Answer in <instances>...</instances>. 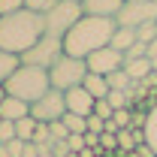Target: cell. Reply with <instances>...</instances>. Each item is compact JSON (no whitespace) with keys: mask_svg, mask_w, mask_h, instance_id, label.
Listing matches in <instances>:
<instances>
[{"mask_svg":"<svg viewBox=\"0 0 157 157\" xmlns=\"http://www.w3.org/2000/svg\"><path fill=\"white\" fill-rule=\"evenodd\" d=\"M88 76V60L85 58H73V55H60L52 67H48V78H52V88L55 91H70L78 88Z\"/></svg>","mask_w":157,"mask_h":157,"instance_id":"4","label":"cell"},{"mask_svg":"<svg viewBox=\"0 0 157 157\" xmlns=\"http://www.w3.org/2000/svg\"><path fill=\"white\" fill-rule=\"evenodd\" d=\"M85 145L88 148H100V133H85Z\"/></svg>","mask_w":157,"mask_h":157,"instance_id":"33","label":"cell"},{"mask_svg":"<svg viewBox=\"0 0 157 157\" xmlns=\"http://www.w3.org/2000/svg\"><path fill=\"white\" fill-rule=\"evenodd\" d=\"M88 73H100V76H109V73H115L124 67V52H118L112 45H106V48H100L94 55H88Z\"/></svg>","mask_w":157,"mask_h":157,"instance_id":"9","label":"cell"},{"mask_svg":"<svg viewBox=\"0 0 157 157\" xmlns=\"http://www.w3.org/2000/svg\"><path fill=\"white\" fill-rule=\"evenodd\" d=\"M121 6H124V0H82L85 15H100V18H115Z\"/></svg>","mask_w":157,"mask_h":157,"instance_id":"11","label":"cell"},{"mask_svg":"<svg viewBox=\"0 0 157 157\" xmlns=\"http://www.w3.org/2000/svg\"><path fill=\"white\" fill-rule=\"evenodd\" d=\"M82 15H85L82 3H76V0H58L48 12H42V18H45V33L63 39V33H67Z\"/></svg>","mask_w":157,"mask_h":157,"instance_id":"5","label":"cell"},{"mask_svg":"<svg viewBox=\"0 0 157 157\" xmlns=\"http://www.w3.org/2000/svg\"><path fill=\"white\" fill-rule=\"evenodd\" d=\"M60 121H63V127H67L70 133H88V118H82V115H73V112H67Z\"/></svg>","mask_w":157,"mask_h":157,"instance_id":"20","label":"cell"},{"mask_svg":"<svg viewBox=\"0 0 157 157\" xmlns=\"http://www.w3.org/2000/svg\"><path fill=\"white\" fill-rule=\"evenodd\" d=\"M115 21L118 27H139L145 21H157V0H124Z\"/></svg>","mask_w":157,"mask_h":157,"instance_id":"7","label":"cell"},{"mask_svg":"<svg viewBox=\"0 0 157 157\" xmlns=\"http://www.w3.org/2000/svg\"><path fill=\"white\" fill-rule=\"evenodd\" d=\"M67 148H70L73 154L85 151V148H88V145H85V133H70V136H67Z\"/></svg>","mask_w":157,"mask_h":157,"instance_id":"27","label":"cell"},{"mask_svg":"<svg viewBox=\"0 0 157 157\" xmlns=\"http://www.w3.org/2000/svg\"><path fill=\"white\" fill-rule=\"evenodd\" d=\"M18 9H24V0H0V15H9Z\"/></svg>","mask_w":157,"mask_h":157,"instance_id":"31","label":"cell"},{"mask_svg":"<svg viewBox=\"0 0 157 157\" xmlns=\"http://www.w3.org/2000/svg\"><path fill=\"white\" fill-rule=\"evenodd\" d=\"M45 33V18L33 9H18L9 15H0V48L24 55L30 45H36Z\"/></svg>","mask_w":157,"mask_h":157,"instance_id":"2","label":"cell"},{"mask_svg":"<svg viewBox=\"0 0 157 157\" xmlns=\"http://www.w3.org/2000/svg\"><path fill=\"white\" fill-rule=\"evenodd\" d=\"M24 157H39V145L36 142H27V145H24Z\"/></svg>","mask_w":157,"mask_h":157,"instance_id":"34","label":"cell"},{"mask_svg":"<svg viewBox=\"0 0 157 157\" xmlns=\"http://www.w3.org/2000/svg\"><path fill=\"white\" fill-rule=\"evenodd\" d=\"M145 142L154 148V154H157V106H151L148 109V115H145Z\"/></svg>","mask_w":157,"mask_h":157,"instance_id":"18","label":"cell"},{"mask_svg":"<svg viewBox=\"0 0 157 157\" xmlns=\"http://www.w3.org/2000/svg\"><path fill=\"white\" fill-rule=\"evenodd\" d=\"M0 121H3V118H0Z\"/></svg>","mask_w":157,"mask_h":157,"instance_id":"38","label":"cell"},{"mask_svg":"<svg viewBox=\"0 0 157 157\" xmlns=\"http://www.w3.org/2000/svg\"><path fill=\"white\" fill-rule=\"evenodd\" d=\"M63 55V39L60 36H52V33H42L36 45H30L24 55H21V63H30V67H42L48 70L55 60Z\"/></svg>","mask_w":157,"mask_h":157,"instance_id":"6","label":"cell"},{"mask_svg":"<svg viewBox=\"0 0 157 157\" xmlns=\"http://www.w3.org/2000/svg\"><path fill=\"white\" fill-rule=\"evenodd\" d=\"M48 130H52V142H67V136H70V130L63 127V121H52Z\"/></svg>","mask_w":157,"mask_h":157,"instance_id":"26","label":"cell"},{"mask_svg":"<svg viewBox=\"0 0 157 157\" xmlns=\"http://www.w3.org/2000/svg\"><path fill=\"white\" fill-rule=\"evenodd\" d=\"M58 0H24V9H33V12H48Z\"/></svg>","mask_w":157,"mask_h":157,"instance_id":"30","label":"cell"},{"mask_svg":"<svg viewBox=\"0 0 157 157\" xmlns=\"http://www.w3.org/2000/svg\"><path fill=\"white\" fill-rule=\"evenodd\" d=\"M133 42H139L136 39V27H118L115 33H112V42H109V45L118 48V52H127Z\"/></svg>","mask_w":157,"mask_h":157,"instance_id":"16","label":"cell"},{"mask_svg":"<svg viewBox=\"0 0 157 157\" xmlns=\"http://www.w3.org/2000/svg\"><path fill=\"white\" fill-rule=\"evenodd\" d=\"M24 145L21 139H12V142H3L0 145V157H24Z\"/></svg>","mask_w":157,"mask_h":157,"instance_id":"23","label":"cell"},{"mask_svg":"<svg viewBox=\"0 0 157 157\" xmlns=\"http://www.w3.org/2000/svg\"><path fill=\"white\" fill-rule=\"evenodd\" d=\"M136 39H139V42H145V45L154 42V39H157V21H145V24H139V27H136Z\"/></svg>","mask_w":157,"mask_h":157,"instance_id":"21","label":"cell"},{"mask_svg":"<svg viewBox=\"0 0 157 157\" xmlns=\"http://www.w3.org/2000/svg\"><path fill=\"white\" fill-rule=\"evenodd\" d=\"M106 78H109V88H112V91H133V85H136L124 67H121V70H115V73H109Z\"/></svg>","mask_w":157,"mask_h":157,"instance_id":"17","label":"cell"},{"mask_svg":"<svg viewBox=\"0 0 157 157\" xmlns=\"http://www.w3.org/2000/svg\"><path fill=\"white\" fill-rule=\"evenodd\" d=\"M88 133H106V121L100 115H88Z\"/></svg>","mask_w":157,"mask_h":157,"instance_id":"32","label":"cell"},{"mask_svg":"<svg viewBox=\"0 0 157 157\" xmlns=\"http://www.w3.org/2000/svg\"><path fill=\"white\" fill-rule=\"evenodd\" d=\"M3 91H6L9 97L24 100V103H36L42 94L52 91L48 70H42V67H30V63H21L18 70L3 82Z\"/></svg>","mask_w":157,"mask_h":157,"instance_id":"3","label":"cell"},{"mask_svg":"<svg viewBox=\"0 0 157 157\" xmlns=\"http://www.w3.org/2000/svg\"><path fill=\"white\" fill-rule=\"evenodd\" d=\"M118 30L115 18H100V15H82V18L63 33V55L88 58L112 42V33Z\"/></svg>","mask_w":157,"mask_h":157,"instance_id":"1","label":"cell"},{"mask_svg":"<svg viewBox=\"0 0 157 157\" xmlns=\"http://www.w3.org/2000/svg\"><path fill=\"white\" fill-rule=\"evenodd\" d=\"M30 115V103H24V100L18 97H3V103H0V118L3 121H21V118Z\"/></svg>","mask_w":157,"mask_h":157,"instance_id":"12","label":"cell"},{"mask_svg":"<svg viewBox=\"0 0 157 157\" xmlns=\"http://www.w3.org/2000/svg\"><path fill=\"white\" fill-rule=\"evenodd\" d=\"M82 88H85L94 100H106V97H109V91H112V88H109V78L100 76V73H88L85 82H82Z\"/></svg>","mask_w":157,"mask_h":157,"instance_id":"13","label":"cell"},{"mask_svg":"<svg viewBox=\"0 0 157 157\" xmlns=\"http://www.w3.org/2000/svg\"><path fill=\"white\" fill-rule=\"evenodd\" d=\"M130 94L133 91H109V106L112 109H130Z\"/></svg>","mask_w":157,"mask_h":157,"instance_id":"22","label":"cell"},{"mask_svg":"<svg viewBox=\"0 0 157 157\" xmlns=\"http://www.w3.org/2000/svg\"><path fill=\"white\" fill-rule=\"evenodd\" d=\"M112 124L118 127V133H121V130H127V127H133V112H130V109H115Z\"/></svg>","mask_w":157,"mask_h":157,"instance_id":"24","label":"cell"},{"mask_svg":"<svg viewBox=\"0 0 157 157\" xmlns=\"http://www.w3.org/2000/svg\"><path fill=\"white\" fill-rule=\"evenodd\" d=\"M148 58H151V60L157 58V39H154V42H148Z\"/></svg>","mask_w":157,"mask_h":157,"instance_id":"35","label":"cell"},{"mask_svg":"<svg viewBox=\"0 0 157 157\" xmlns=\"http://www.w3.org/2000/svg\"><path fill=\"white\" fill-rule=\"evenodd\" d=\"M94 115H100L103 121H112V115H115V109L109 106V100H97V103H94Z\"/></svg>","mask_w":157,"mask_h":157,"instance_id":"29","label":"cell"},{"mask_svg":"<svg viewBox=\"0 0 157 157\" xmlns=\"http://www.w3.org/2000/svg\"><path fill=\"white\" fill-rule=\"evenodd\" d=\"M18 67H21V55H12V52L0 48V85H3L6 78L12 76V73H15Z\"/></svg>","mask_w":157,"mask_h":157,"instance_id":"15","label":"cell"},{"mask_svg":"<svg viewBox=\"0 0 157 157\" xmlns=\"http://www.w3.org/2000/svg\"><path fill=\"white\" fill-rule=\"evenodd\" d=\"M124 70L130 73L133 82H145V78L154 73V67H151V58H136V60H127L124 63Z\"/></svg>","mask_w":157,"mask_h":157,"instance_id":"14","label":"cell"},{"mask_svg":"<svg viewBox=\"0 0 157 157\" xmlns=\"http://www.w3.org/2000/svg\"><path fill=\"white\" fill-rule=\"evenodd\" d=\"M36 127H39V121L36 118H21V121H15V136L21 139V142H33V133H36Z\"/></svg>","mask_w":157,"mask_h":157,"instance_id":"19","label":"cell"},{"mask_svg":"<svg viewBox=\"0 0 157 157\" xmlns=\"http://www.w3.org/2000/svg\"><path fill=\"white\" fill-rule=\"evenodd\" d=\"M12 139H18L15 136V121H0V145L12 142Z\"/></svg>","mask_w":157,"mask_h":157,"instance_id":"28","label":"cell"},{"mask_svg":"<svg viewBox=\"0 0 157 157\" xmlns=\"http://www.w3.org/2000/svg\"><path fill=\"white\" fill-rule=\"evenodd\" d=\"M136 58H148V45H145V42H133V45L124 52V63H127V60H136Z\"/></svg>","mask_w":157,"mask_h":157,"instance_id":"25","label":"cell"},{"mask_svg":"<svg viewBox=\"0 0 157 157\" xmlns=\"http://www.w3.org/2000/svg\"><path fill=\"white\" fill-rule=\"evenodd\" d=\"M63 100H67V112H73V115H82V118H88V115H94V103L97 100L91 97L82 85L78 88H70L67 94H63Z\"/></svg>","mask_w":157,"mask_h":157,"instance_id":"10","label":"cell"},{"mask_svg":"<svg viewBox=\"0 0 157 157\" xmlns=\"http://www.w3.org/2000/svg\"><path fill=\"white\" fill-rule=\"evenodd\" d=\"M76 3H82V0H76Z\"/></svg>","mask_w":157,"mask_h":157,"instance_id":"37","label":"cell"},{"mask_svg":"<svg viewBox=\"0 0 157 157\" xmlns=\"http://www.w3.org/2000/svg\"><path fill=\"white\" fill-rule=\"evenodd\" d=\"M3 97H6V91H3V85H0V103H3Z\"/></svg>","mask_w":157,"mask_h":157,"instance_id":"36","label":"cell"},{"mask_svg":"<svg viewBox=\"0 0 157 157\" xmlns=\"http://www.w3.org/2000/svg\"><path fill=\"white\" fill-rule=\"evenodd\" d=\"M67 115V100H63V91H48L42 94L36 103H30V118H36L39 124H52V121H60Z\"/></svg>","mask_w":157,"mask_h":157,"instance_id":"8","label":"cell"}]
</instances>
